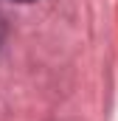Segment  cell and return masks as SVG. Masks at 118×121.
<instances>
[{
    "instance_id": "obj_1",
    "label": "cell",
    "mask_w": 118,
    "mask_h": 121,
    "mask_svg": "<svg viewBox=\"0 0 118 121\" xmlns=\"http://www.w3.org/2000/svg\"><path fill=\"white\" fill-rule=\"evenodd\" d=\"M14 3H31V0H14Z\"/></svg>"
}]
</instances>
